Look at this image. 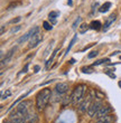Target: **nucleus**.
Instances as JSON below:
<instances>
[{
    "mask_svg": "<svg viewBox=\"0 0 121 123\" xmlns=\"http://www.w3.org/2000/svg\"><path fill=\"white\" fill-rule=\"evenodd\" d=\"M52 97V91L51 88H43L36 96V110L37 111H43L46 107L47 103L49 102Z\"/></svg>",
    "mask_w": 121,
    "mask_h": 123,
    "instance_id": "1",
    "label": "nucleus"
},
{
    "mask_svg": "<svg viewBox=\"0 0 121 123\" xmlns=\"http://www.w3.org/2000/svg\"><path fill=\"white\" fill-rule=\"evenodd\" d=\"M85 91H86V86L83 84L77 85V86L73 90L71 97H72V103L74 104V105H77V104H80L82 101H83V95H84Z\"/></svg>",
    "mask_w": 121,
    "mask_h": 123,
    "instance_id": "2",
    "label": "nucleus"
},
{
    "mask_svg": "<svg viewBox=\"0 0 121 123\" xmlns=\"http://www.w3.org/2000/svg\"><path fill=\"white\" fill-rule=\"evenodd\" d=\"M101 107H102L101 100H99V98H95V100H93V102L91 103V105H90V107H89V110H88L89 117H94Z\"/></svg>",
    "mask_w": 121,
    "mask_h": 123,
    "instance_id": "3",
    "label": "nucleus"
},
{
    "mask_svg": "<svg viewBox=\"0 0 121 123\" xmlns=\"http://www.w3.org/2000/svg\"><path fill=\"white\" fill-rule=\"evenodd\" d=\"M9 121H11L13 123H26L27 119H26V115L23 112H20L19 110H16L10 114Z\"/></svg>",
    "mask_w": 121,
    "mask_h": 123,
    "instance_id": "4",
    "label": "nucleus"
},
{
    "mask_svg": "<svg viewBox=\"0 0 121 123\" xmlns=\"http://www.w3.org/2000/svg\"><path fill=\"white\" fill-rule=\"evenodd\" d=\"M94 91H91V93L89 94L88 96H86V98H84V100L82 101L81 103H80V106H79V110L81 111V112H86V111L89 110V107H90V105H91V103L93 102V97H94Z\"/></svg>",
    "mask_w": 121,
    "mask_h": 123,
    "instance_id": "5",
    "label": "nucleus"
},
{
    "mask_svg": "<svg viewBox=\"0 0 121 123\" xmlns=\"http://www.w3.org/2000/svg\"><path fill=\"white\" fill-rule=\"evenodd\" d=\"M37 34H39V27H38V26L32 28V29H30L28 32H26L24 36H21V37L18 39V44H23V43L27 42L28 39H32L34 36L37 35Z\"/></svg>",
    "mask_w": 121,
    "mask_h": 123,
    "instance_id": "6",
    "label": "nucleus"
},
{
    "mask_svg": "<svg viewBox=\"0 0 121 123\" xmlns=\"http://www.w3.org/2000/svg\"><path fill=\"white\" fill-rule=\"evenodd\" d=\"M26 119L27 123H38V115H37L36 111L34 110V107L32 106L29 111L26 113Z\"/></svg>",
    "mask_w": 121,
    "mask_h": 123,
    "instance_id": "7",
    "label": "nucleus"
},
{
    "mask_svg": "<svg viewBox=\"0 0 121 123\" xmlns=\"http://www.w3.org/2000/svg\"><path fill=\"white\" fill-rule=\"evenodd\" d=\"M32 106H33V103H32L30 101H24V102L19 103V105L17 106V110H19L20 112H23V113L26 115V113L29 111V109Z\"/></svg>",
    "mask_w": 121,
    "mask_h": 123,
    "instance_id": "8",
    "label": "nucleus"
},
{
    "mask_svg": "<svg viewBox=\"0 0 121 123\" xmlns=\"http://www.w3.org/2000/svg\"><path fill=\"white\" fill-rule=\"evenodd\" d=\"M69 90V84L67 83H58L55 86V92L59 95H64Z\"/></svg>",
    "mask_w": 121,
    "mask_h": 123,
    "instance_id": "9",
    "label": "nucleus"
},
{
    "mask_svg": "<svg viewBox=\"0 0 121 123\" xmlns=\"http://www.w3.org/2000/svg\"><path fill=\"white\" fill-rule=\"evenodd\" d=\"M110 112H111V107L109 106V105H102V107L99 110V112L96 113L95 117H98V119H100V117H103L105 115H109Z\"/></svg>",
    "mask_w": 121,
    "mask_h": 123,
    "instance_id": "10",
    "label": "nucleus"
},
{
    "mask_svg": "<svg viewBox=\"0 0 121 123\" xmlns=\"http://www.w3.org/2000/svg\"><path fill=\"white\" fill-rule=\"evenodd\" d=\"M40 40H42V37H40L39 34L35 35L33 38L29 40V45H28V48L32 49V48H34V47H36V46L40 43Z\"/></svg>",
    "mask_w": 121,
    "mask_h": 123,
    "instance_id": "11",
    "label": "nucleus"
},
{
    "mask_svg": "<svg viewBox=\"0 0 121 123\" xmlns=\"http://www.w3.org/2000/svg\"><path fill=\"white\" fill-rule=\"evenodd\" d=\"M15 50H16V47L11 48L9 52L7 53L6 57H5V58H2V61H1V66H3V65L7 64V63H9V61L11 59V57H13V53H15Z\"/></svg>",
    "mask_w": 121,
    "mask_h": 123,
    "instance_id": "12",
    "label": "nucleus"
},
{
    "mask_svg": "<svg viewBox=\"0 0 121 123\" xmlns=\"http://www.w3.org/2000/svg\"><path fill=\"white\" fill-rule=\"evenodd\" d=\"M113 120H115L113 115L109 114V115H105V117H103L98 119V121L95 123H113Z\"/></svg>",
    "mask_w": 121,
    "mask_h": 123,
    "instance_id": "13",
    "label": "nucleus"
},
{
    "mask_svg": "<svg viewBox=\"0 0 121 123\" xmlns=\"http://www.w3.org/2000/svg\"><path fill=\"white\" fill-rule=\"evenodd\" d=\"M115 19H117V15H115V13H112V15H110V16H109V18L107 19V21H105L104 26H103V29H104V30L108 29L109 27H110V25H111V24L113 23Z\"/></svg>",
    "mask_w": 121,
    "mask_h": 123,
    "instance_id": "14",
    "label": "nucleus"
},
{
    "mask_svg": "<svg viewBox=\"0 0 121 123\" xmlns=\"http://www.w3.org/2000/svg\"><path fill=\"white\" fill-rule=\"evenodd\" d=\"M58 16H59L58 11H51V12H49L48 17H49V19L52 20V24H55L56 23V18H57Z\"/></svg>",
    "mask_w": 121,
    "mask_h": 123,
    "instance_id": "15",
    "label": "nucleus"
},
{
    "mask_svg": "<svg viewBox=\"0 0 121 123\" xmlns=\"http://www.w3.org/2000/svg\"><path fill=\"white\" fill-rule=\"evenodd\" d=\"M110 7H111V2H105L104 5H102L101 6V8H100V12H107V11H108L109 9H110Z\"/></svg>",
    "mask_w": 121,
    "mask_h": 123,
    "instance_id": "16",
    "label": "nucleus"
},
{
    "mask_svg": "<svg viewBox=\"0 0 121 123\" xmlns=\"http://www.w3.org/2000/svg\"><path fill=\"white\" fill-rule=\"evenodd\" d=\"M90 28L91 29H100L101 28V23L99 21V20H96V21H92L91 25H90Z\"/></svg>",
    "mask_w": 121,
    "mask_h": 123,
    "instance_id": "17",
    "label": "nucleus"
},
{
    "mask_svg": "<svg viewBox=\"0 0 121 123\" xmlns=\"http://www.w3.org/2000/svg\"><path fill=\"white\" fill-rule=\"evenodd\" d=\"M76 38H77V36H74V37H73V39L72 40H71V43H70V45H69V47H67V49H66V53H69L70 52V49L72 48L73 47V45H74V43H75V40H76Z\"/></svg>",
    "mask_w": 121,
    "mask_h": 123,
    "instance_id": "18",
    "label": "nucleus"
},
{
    "mask_svg": "<svg viewBox=\"0 0 121 123\" xmlns=\"http://www.w3.org/2000/svg\"><path fill=\"white\" fill-rule=\"evenodd\" d=\"M43 27H44L45 30H51L53 28V26L48 23V21H44V23H43Z\"/></svg>",
    "mask_w": 121,
    "mask_h": 123,
    "instance_id": "19",
    "label": "nucleus"
},
{
    "mask_svg": "<svg viewBox=\"0 0 121 123\" xmlns=\"http://www.w3.org/2000/svg\"><path fill=\"white\" fill-rule=\"evenodd\" d=\"M11 95V92L9 91V90H7L5 93H2V95H1V100H5V98H8V97Z\"/></svg>",
    "mask_w": 121,
    "mask_h": 123,
    "instance_id": "20",
    "label": "nucleus"
},
{
    "mask_svg": "<svg viewBox=\"0 0 121 123\" xmlns=\"http://www.w3.org/2000/svg\"><path fill=\"white\" fill-rule=\"evenodd\" d=\"M82 72L86 73V74H91V73H93V69H92V67H82Z\"/></svg>",
    "mask_w": 121,
    "mask_h": 123,
    "instance_id": "21",
    "label": "nucleus"
},
{
    "mask_svg": "<svg viewBox=\"0 0 121 123\" xmlns=\"http://www.w3.org/2000/svg\"><path fill=\"white\" fill-rule=\"evenodd\" d=\"M89 28H90V27H89L88 25L83 24V25H81V26H80V32H85L86 30L89 29Z\"/></svg>",
    "mask_w": 121,
    "mask_h": 123,
    "instance_id": "22",
    "label": "nucleus"
},
{
    "mask_svg": "<svg viewBox=\"0 0 121 123\" xmlns=\"http://www.w3.org/2000/svg\"><path fill=\"white\" fill-rule=\"evenodd\" d=\"M107 62H109V59H100V61H98V62H94L93 66H98V65L104 64V63H107Z\"/></svg>",
    "mask_w": 121,
    "mask_h": 123,
    "instance_id": "23",
    "label": "nucleus"
},
{
    "mask_svg": "<svg viewBox=\"0 0 121 123\" xmlns=\"http://www.w3.org/2000/svg\"><path fill=\"white\" fill-rule=\"evenodd\" d=\"M27 95H28V93H26V94H24V95H21V96H20L19 98H18V100L16 101V102H13V105H11V106H10V109H11V107H13V106H15V105H16V104H18V102H19L20 100H23L24 97H26Z\"/></svg>",
    "mask_w": 121,
    "mask_h": 123,
    "instance_id": "24",
    "label": "nucleus"
},
{
    "mask_svg": "<svg viewBox=\"0 0 121 123\" xmlns=\"http://www.w3.org/2000/svg\"><path fill=\"white\" fill-rule=\"evenodd\" d=\"M96 55H98V52H91L89 54V58H94Z\"/></svg>",
    "mask_w": 121,
    "mask_h": 123,
    "instance_id": "25",
    "label": "nucleus"
},
{
    "mask_svg": "<svg viewBox=\"0 0 121 123\" xmlns=\"http://www.w3.org/2000/svg\"><path fill=\"white\" fill-rule=\"evenodd\" d=\"M28 66H29V64H27V65H26V66H25V67H24V68H23V71L20 72L19 74H23V73H26V72H27V69H28Z\"/></svg>",
    "mask_w": 121,
    "mask_h": 123,
    "instance_id": "26",
    "label": "nucleus"
},
{
    "mask_svg": "<svg viewBox=\"0 0 121 123\" xmlns=\"http://www.w3.org/2000/svg\"><path fill=\"white\" fill-rule=\"evenodd\" d=\"M105 73H107V74H108V75H109V76H110V77H111V78H115V74H112V73H110V72H109V71H107V72H105Z\"/></svg>",
    "mask_w": 121,
    "mask_h": 123,
    "instance_id": "27",
    "label": "nucleus"
},
{
    "mask_svg": "<svg viewBox=\"0 0 121 123\" xmlns=\"http://www.w3.org/2000/svg\"><path fill=\"white\" fill-rule=\"evenodd\" d=\"M20 19H21V18H20V17H18V18H16V19H13L11 21H10V23H13V24L18 23V21H20Z\"/></svg>",
    "mask_w": 121,
    "mask_h": 123,
    "instance_id": "28",
    "label": "nucleus"
},
{
    "mask_svg": "<svg viewBox=\"0 0 121 123\" xmlns=\"http://www.w3.org/2000/svg\"><path fill=\"white\" fill-rule=\"evenodd\" d=\"M19 29H20V26H17L16 28L13 27V29H11V32H15V31H17V30H19Z\"/></svg>",
    "mask_w": 121,
    "mask_h": 123,
    "instance_id": "29",
    "label": "nucleus"
},
{
    "mask_svg": "<svg viewBox=\"0 0 121 123\" xmlns=\"http://www.w3.org/2000/svg\"><path fill=\"white\" fill-rule=\"evenodd\" d=\"M80 20H81V18H80V17H79V18H77V19H76V20H75V23L73 24V28H75V27H76V24L79 23Z\"/></svg>",
    "mask_w": 121,
    "mask_h": 123,
    "instance_id": "30",
    "label": "nucleus"
},
{
    "mask_svg": "<svg viewBox=\"0 0 121 123\" xmlns=\"http://www.w3.org/2000/svg\"><path fill=\"white\" fill-rule=\"evenodd\" d=\"M38 71H39V66H35V72L37 73Z\"/></svg>",
    "mask_w": 121,
    "mask_h": 123,
    "instance_id": "31",
    "label": "nucleus"
},
{
    "mask_svg": "<svg viewBox=\"0 0 121 123\" xmlns=\"http://www.w3.org/2000/svg\"><path fill=\"white\" fill-rule=\"evenodd\" d=\"M3 31H5V26H1V35L3 34Z\"/></svg>",
    "mask_w": 121,
    "mask_h": 123,
    "instance_id": "32",
    "label": "nucleus"
},
{
    "mask_svg": "<svg viewBox=\"0 0 121 123\" xmlns=\"http://www.w3.org/2000/svg\"><path fill=\"white\" fill-rule=\"evenodd\" d=\"M74 62H75V61H74V59H71V62H70V63H71V64H74Z\"/></svg>",
    "mask_w": 121,
    "mask_h": 123,
    "instance_id": "33",
    "label": "nucleus"
},
{
    "mask_svg": "<svg viewBox=\"0 0 121 123\" xmlns=\"http://www.w3.org/2000/svg\"><path fill=\"white\" fill-rule=\"evenodd\" d=\"M119 86H120V87H121V82H119Z\"/></svg>",
    "mask_w": 121,
    "mask_h": 123,
    "instance_id": "34",
    "label": "nucleus"
},
{
    "mask_svg": "<svg viewBox=\"0 0 121 123\" xmlns=\"http://www.w3.org/2000/svg\"><path fill=\"white\" fill-rule=\"evenodd\" d=\"M120 58H121V57H120Z\"/></svg>",
    "mask_w": 121,
    "mask_h": 123,
    "instance_id": "35",
    "label": "nucleus"
}]
</instances>
